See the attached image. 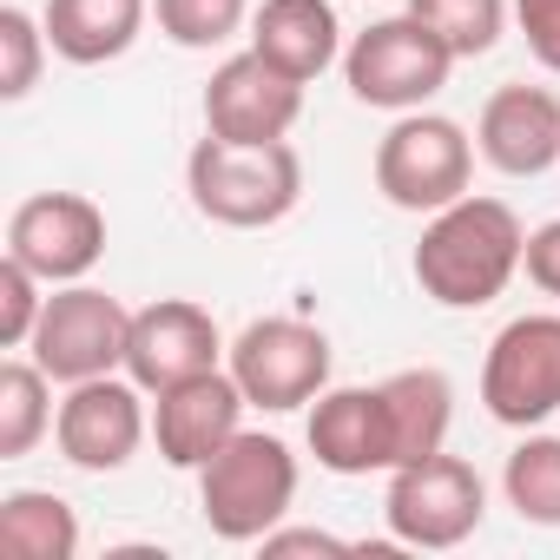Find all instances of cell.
<instances>
[{
	"mask_svg": "<svg viewBox=\"0 0 560 560\" xmlns=\"http://www.w3.org/2000/svg\"><path fill=\"white\" fill-rule=\"evenodd\" d=\"M159 34L185 54H211L224 47L244 21H250V0H152Z\"/></svg>",
	"mask_w": 560,
	"mask_h": 560,
	"instance_id": "obj_24",
	"label": "cell"
},
{
	"mask_svg": "<svg viewBox=\"0 0 560 560\" xmlns=\"http://www.w3.org/2000/svg\"><path fill=\"white\" fill-rule=\"evenodd\" d=\"M501 494L521 521L560 527V435H521V448L501 468Z\"/></svg>",
	"mask_w": 560,
	"mask_h": 560,
	"instance_id": "obj_22",
	"label": "cell"
},
{
	"mask_svg": "<svg viewBox=\"0 0 560 560\" xmlns=\"http://www.w3.org/2000/svg\"><path fill=\"white\" fill-rule=\"evenodd\" d=\"M264 553L270 560H284V553H343L337 534H317V527H270L264 534Z\"/></svg>",
	"mask_w": 560,
	"mask_h": 560,
	"instance_id": "obj_29",
	"label": "cell"
},
{
	"mask_svg": "<svg viewBox=\"0 0 560 560\" xmlns=\"http://www.w3.org/2000/svg\"><path fill=\"white\" fill-rule=\"evenodd\" d=\"M40 60L47 21H34L27 8H0V100H27L40 86Z\"/></svg>",
	"mask_w": 560,
	"mask_h": 560,
	"instance_id": "obj_25",
	"label": "cell"
},
{
	"mask_svg": "<svg viewBox=\"0 0 560 560\" xmlns=\"http://www.w3.org/2000/svg\"><path fill=\"white\" fill-rule=\"evenodd\" d=\"M244 389L231 370H205V376H185L172 389H159V409H152V442L165 455V468H205L237 429H244Z\"/></svg>",
	"mask_w": 560,
	"mask_h": 560,
	"instance_id": "obj_14",
	"label": "cell"
},
{
	"mask_svg": "<svg viewBox=\"0 0 560 560\" xmlns=\"http://www.w3.org/2000/svg\"><path fill=\"white\" fill-rule=\"evenodd\" d=\"M298 501V455L284 435L237 429L198 468V508L218 540H264Z\"/></svg>",
	"mask_w": 560,
	"mask_h": 560,
	"instance_id": "obj_3",
	"label": "cell"
},
{
	"mask_svg": "<svg viewBox=\"0 0 560 560\" xmlns=\"http://www.w3.org/2000/svg\"><path fill=\"white\" fill-rule=\"evenodd\" d=\"M145 0H47V47L67 67H106L119 54H132L139 27H145Z\"/></svg>",
	"mask_w": 560,
	"mask_h": 560,
	"instance_id": "obj_18",
	"label": "cell"
},
{
	"mask_svg": "<svg viewBox=\"0 0 560 560\" xmlns=\"http://www.w3.org/2000/svg\"><path fill=\"white\" fill-rule=\"evenodd\" d=\"M521 250H527V224L514 218V205L468 191V198H455L448 211H435L422 224L416 284L442 311H481L514 284Z\"/></svg>",
	"mask_w": 560,
	"mask_h": 560,
	"instance_id": "obj_1",
	"label": "cell"
},
{
	"mask_svg": "<svg viewBox=\"0 0 560 560\" xmlns=\"http://www.w3.org/2000/svg\"><path fill=\"white\" fill-rule=\"evenodd\" d=\"M54 376L40 363L8 357L0 363V462H21L34 455V442L54 429Z\"/></svg>",
	"mask_w": 560,
	"mask_h": 560,
	"instance_id": "obj_21",
	"label": "cell"
},
{
	"mask_svg": "<svg viewBox=\"0 0 560 560\" xmlns=\"http://www.w3.org/2000/svg\"><path fill=\"white\" fill-rule=\"evenodd\" d=\"M224 370L237 376L250 409H311L330 389V337L304 317H257L231 337Z\"/></svg>",
	"mask_w": 560,
	"mask_h": 560,
	"instance_id": "obj_6",
	"label": "cell"
},
{
	"mask_svg": "<svg viewBox=\"0 0 560 560\" xmlns=\"http://www.w3.org/2000/svg\"><path fill=\"white\" fill-rule=\"evenodd\" d=\"M508 8H514V0H409V14L429 34H442V47L455 60L488 54L501 40V27H508Z\"/></svg>",
	"mask_w": 560,
	"mask_h": 560,
	"instance_id": "obj_23",
	"label": "cell"
},
{
	"mask_svg": "<svg viewBox=\"0 0 560 560\" xmlns=\"http://www.w3.org/2000/svg\"><path fill=\"white\" fill-rule=\"evenodd\" d=\"M383 409H389V448H396V468L402 462H422V455H442L448 448V429H455V383L442 370H396L383 376Z\"/></svg>",
	"mask_w": 560,
	"mask_h": 560,
	"instance_id": "obj_19",
	"label": "cell"
},
{
	"mask_svg": "<svg viewBox=\"0 0 560 560\" xmlns=\"http://www.w3.org/2000/svg\"><path fill=\"white\" fill-rule=\"evenodd\" d=\"M475 152L501 178H540L560 165V100L547 86H501L475 119Z\"/></svg>",
	"mask_w": 560,
	"mask_h": 560,
	"instance_id": "obj_16",
	"label": "cell"
},
{
	"mask_svg": "<svg viewBox=\"0 0 560 560\" xmlns=\"http://www.w3.org/2000/svg\"><path fill=\"white\" fill-rule=\"evenodd\" d=\"M152 435V416H145V389L132 376H93V383H67V402L54 416V442L73 468L86 475H119L139 442Z\"/></svg>",
	"mask_w": 560,
	"mask_h": 560,
	"instance_id": "obj_11",
	"label": "cell"
},
{
	"mask_svg": "<svg viewBox=\"0 0 560 560\" xmlns=\"http://www.w3.org/2000/svg\"><path fill=\"white\" fill-rule=\"evenodd\" d=\"M126 337H132V311L119 298H106L93 284H60L47 298L27 350L54 383H93V376L126 370Z\"/></svg>",
	"mask_w": 560,
	"mask_h": 560,
	"instance_id": "obj_8",
	"label": "cell"
},
{
	"mask_svg": "<svg viewBox=\"0 0 560 560\" xmlns=\"http://www.w3.org/2000/svg\"><path fill=\"white\" fill-rule=\"evenodd\" d=\"M488 514V481L462 462V455H422L389 468V494H383V521L402 547H462Z\"/></svg>",
	"mask_w": 560,
	"mask_h": 560,
	"instance_id": "obj_7",
	"label": "cell"
},
{
	"mask_svg": "<svg viewBox=\"0 0 560 560\" xmlns=\"http://www.w3.org/2000/svg\"><path fill=\"white\" fill-rule=\"evenodd\" d=\"M224 357V337H218V317L191 298H159L145 311H132V337H126V376L159 396L185 376H205L218 370Z\"/></svg>",
	"mask_w": 560,
	"mask_h": 560,
	"instance_id": "obj_13",
	"label": "cell"
},
{
	"mask_svg": "<svg viewBox=\"0 0 560 560\" xmlns=\"http://www.w3.org/2000/svg\"><path fill=\"white\" fill-rule=\"evenodd\" d=\"M0 553L8 560H73L80 553V514L54 488H14L0 501Z\"/></svg>",
	"mask_w": 560,
	"mask_h": 560,
	"instance_id": "obj_20",
	"label": "cell"
},
{
	"mask_svg": "<svg viewBox=\"0 0 560 560\" xmlns=\"http://www.w3.org/2000/svg\"><path fill=\"white\" fill-rule=\"evenodd\" d=\"M455 73V54L442 47V34H429L416 14H389L370 21L350 47H343V80L363 106L376 113H422Z\"/></svg>",
	"mask_w": 560,
	"mask_h": 560,
	"instance_id": "obj_4",
	"label": "cell"
},
{
	"mask_svg": "<svg viewBox=\"0 0 560 560\" xmlns=\"http://www.w3.org/2000/svg\"><path fill=\"white\" fill-rule=\"evenodd\" d=\"M468 178H475V139L442 113H402L376 145V191L396 211L435 218L455 198H468Z\"/></svg>",
	"mask_w": 560,
	"mask_h": 560,
	"instance_id": "obj_5",
	"label": "cell"
},
{
	"mask_svg": "<svg viewBox=\"0 0 560 560\" xmlns=\"http://www.w3.org/2000/svg\"><path fill=\"white\" fill-rule=\"evenodd\" d=\"M481 402L501 429H540L560 416V317H514L481 363Z\"/></svg>",
	"mask_w": 560,
	"mask_h": 560,
	"instance_id": "obj_9",
	"label": "cell"
},
{
	"mask_svg": "<svg viewBox=\"0 0 560 560\" xmlns=\"http://www.w3.org/2000/svg\"><path fill=\"white\" fill-rule=\"evenodd\" d=\"M304 442H311L317 468H330V475H389V468H396V448H389L383 383L324 389V396L311 402Z\"/></svg>",
	"mask_w": 560,
	"mask_h": 560,
	"instance_id": "obj_15",
	"label": "cell"
},
{
	"mask_svg": "<svg viewBox=\"0 0 560 560\" xmlns=\"http://www.w3.org/2000/svg\"><path fill=\"white\" fill-rule=\"evenodd\" d=\"M514 27H521L527 54L547 73H560V0H514Z\"/></svg>",
	"mask_w": 560,
	"mask_h": 560,
	"instance_id": "obj_27",
	"label": "cell"
},
{
	"mask_svg": "<svg viewBox=\"0 0 560 560\" xmlns=\"http://www.w3.org/2000/svg\"><path fill=\"white\" fill-rule=\"evenodd\" d=\"M40 291H47V284H40L21 257H0V343H8V350H27V343H34L40 311H47Z\"/></svg>",
	"mask_w": 560,
	"mask_h": 560,
	"instance_id": "obj_26",
	"label": "cell"
},
{
	"mask_svg": "<svg viewBox=\"0 0 560 560\" xmlns=\"http://www.w3.org/2000/svg\"><path fill=\"white\" fill-rule=\"evenodd\" d=\"M304 119V80L270 67L264 54H231L205 86V132L231 145H277Z\"/></svg>",
	"mask_w": 560,
	"mask_h": 560,
	"instance_id": "obj_12",
	"label": "cell"
},
{
	"mask_svg": "<svg viewBox=\"0 0 560 560\" xmlns=\"http://www.w3.org/2000/svg\"><path fill=\"white\" fill-rule=\"evenodd\" d=\"M8 257H21L47 291L86 284V270L106 257V211L86 191H34L8 218Z\"/></svg>",
	"mask_w": 560,
	"mask_h": 560,
	"instance_id": "obj_10",
	"label": "cell"
},
{
	"mask_svg": "<svg viewBox=\"0 0 560 560\" xmlns=\"http://www.w3.org/2000/svg\"><path fill=\"white\" fill-rule=\"evenodd\" d=\"M185 191H191V211L224 224V231H270L304 198V159L291 139L231 145V139L205 132L185 159Z\"/></svg>",
	"mask_w": 560,
	"mask_h": 560,
	"instance_id": "obj_2",
	"label": "cell"
},
{
	"mask_svg": "<svg viewBox=\"0 0 560 560\" xmlns=\"http://www.w3.org/2000/svg\"><path fill=\"white\" fill-rule=\"evenodd\" d=\"M521 270H527V284H534V291L560 298V218H547V224H534V231H527Z\"/></svg>",
	"mask_w": 560,
	"mask_h": 560,
	"instance_id": "obj_28",
	"label": "cell"
},
{
	"mask_svg": "<svg viewBox=\"0 0 560 560\" xmlns=\"http://www.w3.org/2000/svg\"><path fill=\"white\" fill-rule=\"evenodd\" d=\"M250 54H264L270 67H284L291 80H317L343 60V27L330 0H264L250 14Z\"/></svg>",
	"mask_w": 560,
	"mask_h": 560,
	"instance_id": "obj_17",
	"label": "cell"
}]
</instances>
